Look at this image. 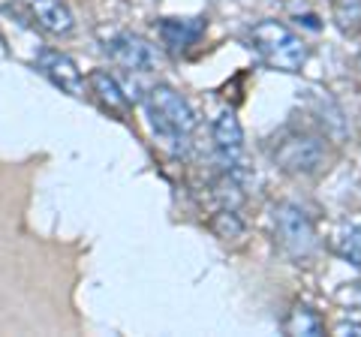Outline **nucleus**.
Instances as JSON below:
<instances>
[{"label": "nucleus", "instance_id": "nucleus-2", "mask_svg": "<svg viewBox=\"0 0 361 337\" xmlns=\"http://www.w3.org/2000/svg\"><path fill=\"white\" fill-rule=\"evenodd\" d=\"M145 111H148L154 133L163 136L166 142H184L190 133L196 130L193 106L169 85H154L151 91L145 94Z\"/></svg>", "mask_w": 361, "mask_h": 337}, {"label": "nucleus", "instance_id": "nucleus-8", "mask_svg": "<svg viewBox=\"0 0 361 337\" xmlns=\"http://www.w3.org/2000/svg\"><path fill=\"white\" fill-rule=\"evenodd\" d=\"M87 87L94 99L99 103V109H106L109 115L127 118L130 115V97L123 94V87L118 85V78L111 75L109 70H94L87 75Z\"/></svg>", "mask_w": 361, "mask_h": 337}, {"label": "nucleus", "instance_id": "nucleus-10", "mask_svg": "<svg viewBox=\"0 0 361 337\" xmlns=\"http://www.w3.org/2000/svg\"><path fill=\"white\" fill-rule=\"evenodd\" d=\"M33 18L39 21V27H45L54 37H66L75 27V18L70 13V6L63 0H27Z\"/></svg>", "mask_w": 361, "mask_h": 337}, {"label": "nucleus", "instance_id": "nucleus-12", "mask_svg": "<svg viewBox=\"0 0 361 337\" xmlns=\"http://www.w3.org/2000/svg\"><path fill=\"white\" fill-rule=\"evenodd\" d=\"M331 18L343 37H355L361 30V0H334Z\"/></svg>", "mask_w": 361, "mask_h": 337}, {"label": "nucleus", "instance_id": "nucleus-7", "mask_svg": "<svg viewBox=\"0 0 361 337\" xmlns=\"http://www.w3.org/2000/svg\"><path fill=\"white\" fill-rule=\"evenodd\" d=\"M208 27V18H160V39L172 54H184L196 46Z\"/></svg>", "mask_w": 361, "mask_h": 337}, {"label": "nucleus", "instance_id": "nucleus-14", "mask_svg": "<svg viewBox=\"0 0 361 337\" xmlns=\"http://www.w3.org/2000/svg\"><path fill=\"white\" fill-rule=\"evenodd\" d=\"M211 229H214V235H217V238L229 241V238H241V235H244V223H241L238 214H235V208H223V211H217V214H214Z\"/></svg>", "mask_w": 361, "mask_h": 337}, {"label": "nucleus", "instance_id": "nucleus-5", "mask_svg": "<svg viewBox=\"0 0 361 337\" xmlns=\"http://www.w3.org/2000/svg\"><path fill=\"white\" fill-rule=\"evenodd\" d=\"M106 54L115 63H121L123 70H135V73H148L157 66V49L148 39H142L139 33L130 30H115L103 39Z\"/></svg>", "mask_w": 361, "mask_h": 337}, {"label": "nucleus", "instance_id": "nucleus-9", "mask_svg": "<svg viewBox=\"0 0 361 337\" xmlns=\"http://www.w3.org/2000/svg\"><path fill=\"white\" fill-rule=\"evenodd\" d=\"M211 139H214L217 154L223 157V163H229V168H232L244 151V130H241V121L235 118V111L217 115V121H214V127H211Z\"/></svg>", "mask_w": 361, "mask_h": 337}, {"label": "nucleus", "instance_id": "nucleus-11", "mask_svg": "<svg viewBox=\"0 0 361 337\" xmlns=\"http://www.w3.org/2000/svg\"><path fill=\"white\" fill-rule=\"evenodd\" d=\"M283 331L292 334V337H301V334H307V337H319L325 334V322L316 317V310H310L307 305H295L289 313H286V319H283Z\"/></svg>", "mask_w": 361, "mask_h": 337}, {"label": "nucleus", "instance_id": "nucleus-4", "mask_svg": "<svg viewBox=\"0 0 361 337\" xmlns=\"http://www.w3.org/2000/svg\"><path fill=\"white\" fill-rule=\"evenodd\" d=\"M271 160L289 175H313L325 160V145L310 133L283 130L271 142Z\"/></svg>", "mask_w": 361, "mask_h": 337}, {"label": "nucleus", "instance_id": "nucleus-6", "mask_svg": "<svg viewBox=\"0 0 361 337\" xmlns=\"http://www.w3.org/2000/svg\"><path fill=\"white\" fill-rule=\"evenodd\" d=\"M33 66H37V70L49 78L54 87H61L63 94L85 97V75H82V70L75 66L73 58H66V54H61L58 49H39Z\"/></svg>", "mask_w": 361, "mask_h": 337}, {"label": "nucleus", "instance_id": "nucleus-16", "mask_svg": "<svg viewBox=\"0 0 361 337\" xmlns=\"http://www.w3.org/2000/svg\"><path fill=\"white\" fill-rule=\"evenodd\" d=\"M358 61H361V58H358Z\"/></svg>", "mask_w": 361, "mask_h": 337}, {"label": "nucleus", "instance_id": "nucleus-3", "mask_svg": "<svg viewBox=\"0 0 361 337\" xmlns=\"http://www.w3.org/2000/svg\"><path fill=\"white\" fill-rule=\"evenodd\" d=\"M274 238L280 244V250L295 262L310 259V256L316 253V247H319L310 214L304 208L292 205V202H280V205H274Z\"/></svg>", "mask_w": 361, "mask_h": 337}, {"label": "nucleus", "instance_id": "nucleus-13", "mask_svg": "<svg viewBox=\"0 0 361 337\" xmlns=\"http://www.w3.org/2000/svg\"><path fill=\"white\" fill-rule=\"evenodd\" d=\"M334 250L343 256V259L349 265H355L361 271V223H355V226H349L341 238L334 241Z\"/></svg>", "mask_w": 361, "mask_h": 337}, {"label": "nucleus", "instance_id": "nucleus-1", "mask_svg": "<svg viewBox=\"0 0 361 337\" xmlns=\"http://www.w3.org/2000/svg\"><path fill=\"white\" fill-rule=\"evenodd\" d=\"M250 46L262 58L271 70L280 73H298L304 61H307V46L289 25L277 18L256 21L250 27Z\"/></svg>", "mask_w": 361, "mask_h": 337}, {"label": "nucleus", "instance_id": "nucleus-15", "mask_svg": "<svg viewBox=\"0 0 361 337\" xmlns=\"http://www.w3.org/2000/svg\"><path fill=\"white\" fill-rule=\"evenodd\" d=\"M334 331H337V334H346V331H349V334H361V325H346V322H343V325H337Z\"/></svg>", "mask_w": 361, "mask_h": 337}]
</instances>
